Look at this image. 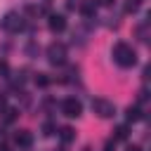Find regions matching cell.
Masks as SVG:
<instances>
[{
  "mask_svg": "<svg viewBox=\"0 0 151 151\" xmlns=\"http://www.w3.org/2000/svg\"><path fill=\"white\" fill-rule=\"evenodd\" d=\"M113 61H116L118 66H123V68L134 66V64H137V52H134V47L127 45V42H116V47H113Z\"/></svg>",
  "mask_w": 151,
  "mask_h": 151,
  "instance_id": "cell-1",
  "label": "cell"
},
{
  "mask_svg": "<svg viewBox=\"0 0 151 151\" xmlns=\"http://www.w3.org/2000/svg\"><path fill=\"white\" fill-rule=\"evenodd\" d=\"M92 111H94L99 118H113V116H116V106H113V101H109V99H104V97L92 99Z\"/></svg>",
  "mask_w": 151,
  "mask_h": 151,
  "instance_id": "cell-2",
  "label": "cell"
},
{
  "mask_svg": "<svg viewBox=\"0 0 151 151\" xmlns=\"http://www.w3.org/2000/svg\"><path fill=\"white\" fill-rule=\"evenodd\" d=\"M2 26H5L9 33H19V31L24 28V17H21L19 12H7L5 19H2Z\"/></svg>",
  "mask_w": 151,
  "mask_h": 151,
  "instance_id": "cell-3",
  "label": "cell"
},
{
  "mask_svg": "<svg viewBox=\"0 0 151 151\" xmlns=\"http://www.w3.org/2000/svg\"><path fill=\"white\" fill-rule=\"evenodd\" d=\"M47 59H50V64H64L66 61V45L64 42H52L47 47Z\"/></svg>",
  "mask_w": 151,
  "mask_h": 151,
  "instance_id": "cell-4",
  "label": "cell"
},
{
  "mask_svg": "<svg viewBox=\"0 0 151 151\" xmlns=\"http://www.w3.org/2000/svg\"><path fill=\"white\" fill-rule=\"evenodd\" d=\"M61 111H64V116H68V118H78V116L83 113V104H80L76 97H68V99H64Z\"/></svg>",
  "mask_w": 151,
  "mask_h": 151,
  "instance_id": "cell-5",
  "label": "cell"
},
{
  "mask_svg": "<svg viewBox=\"0 0 151 151\" xmlns=\"http://www.w3.org/2000/svg\"><path fill=\"white\" fill-rule=\"evenodd\" d=\"M47 26H50L52 33H61V31L66 28V17H64V14H50Z\"/></svg>",
  "mask_w": 151,
  "mask_h": 151,
  "instance_id": "cell-6",
  "label": "cell"
},
{
  "mask_svg": "<svg viewBox=\"0 0 151 151\" xmlns=\"http://www.w3.org/2000/svg\"><path fill=\"white\" fill-rule=\"evenodd\" d=\"M14 144H17V146H24V149H28V146L33 144V134H31L28 130H19V132L14 134Z\"/></svg>",
  "mask_w": 151,
  "mask_h": 151,
  "instance_id": "cell-7",
  "label": "cell"
},
{
  "mask_svg": "<svg viewBox=\"0 0 151 151\" xmlns=\"http://www.w3.org/2000/svg\"><path fill=\"white\" fill-rule=\"evenodd\" d=\"M80 14L83 17H94L97 14V0H83L80 2Z\"/></svg>",
  "mask_w": 151,
  "mask_h": 151,
  "instance_id": "cell-8",
  "label": "cell"
},
{
  "mask_svg": "<svg viewBox=\"0 0 151 151\" xmlns=\"http://www.w3.org/2000/svg\"><path fill=\"white\" fill-rule=\"evenodd\" d=\"M127 134H130V127H127V125H118V127L113 130V142H125Z\"/></svg>",
  "mask_w": 151,
  "mask_h": 151,
  "instance_id": "cell-9",
  "label": "cell"
},
{
  "mask_svg": "<svg viewBox=\"0 0 151 151\" xmlns=\"http://www.w3.org/2000/svg\"><path fill=\"white\" fill-rule=\"evenodd\" d=\"M59 139H61L64 144L73 142V139H76V130H73V127H68V125H66V127H61V130H59Z\"/></svg>",
  "mask_w": 151,
  "mask_h": 151,
  "instance_id": "cell-10",
  "label": "cell"
},
{
  "mask_svg": "<svg viewBox=\"0 0 151 151\" xmlns=\"http://www.w3.org/2000/svg\"><path fill=\"white\" fill-rule=\"evenodd\" d=\"M125 116H127V120H130V123H137V120H142V118H144V116H142V109H139V106H130Z\"/></svg>",
  "mask_w": 151,
  "mask_h": 151,
  "instance_id": "cell-11",
  "label": "cell"
},
{
  "mask_svg": "<svg viewBox=\"0 0 151 151\" xmlns=\"http://www.w3.org/2000/svg\"><path fill=\"white\" fill-rule=\"evenodd\" d=\"M35 85L47 87V85H50V76H47V73H38V76H35Z\"/></svg>",
  "mask_w": 151,
  "mask_h": 151,
  "instance_id": "cell-12",
  "label": "cell"
},
{
  "mask_svg": "<svg viewBox=\"0 0 151 151\" xmlns=\"http://www.w3.org/2000/svg\"><path fill=\"white\" fill-rule=\"evenodd\" d=\"M142 2H144V0H127V2H125V12H137Z\"/></svg>",
  "mask_w": 151,
  "mask_h": 151,
  "instance_id": "cell-13",
  "label": "cell"
},
{
  "mask_svg": "<svg viewBox=\"0 0 151 151\" xmlns=\"http://www.w3.org/2000/svg\"><path fill=\"white\" fill-rule=\"evenodd\" d=\"M17 116H19V111H17V109H5V120H7V123L17 120Z\"/></svg>",
  "mask_w": 151,
  "mask_h": 151,
  "instance_id": "cell-14",
  "label": "cell"
},
{
  "mask_svg": "<svg viewBox=\"0 0 151 151\" xmlns=\"http://www.w3.org/2000/svg\"><path fill=\"white\" fill-rule=\"evenodd\" d=\"M0 78H9V64L5 59H0Z\"/></svg>",
  "mask_w": 151,
  "mask_h": 151,
  "instance_id": "cell-15",
  "label": "cell"
},
{
  "mask_svg": "<svg viewBox=\"0 0 151 151\" xmlns=\"http://www.w3.org/2000/svg\"><path fill=\"white\" fill-rule=\"evenodd\" d=\"M42 134H45V137L54 134V125H52V123H45V125H42Z\"/></svg>",
  "mask_w": 151,
  "mask_h": 151,
  "instance_id": "cell-16",
  "label": "cell"
},
{
  "mask_svg": "<svg viewBox=\"0 0 151 151\" xmlns=\"http://www.w3.org/2000/svg\"><path fill=\"white\" fill-rule=\"evenodd\" d=\"M137 35H139V40H144V42H146V24H142V26L137 28Z\"/></svg>",
  "mask_w": 151,
  "mask_h": 151,
  "instance_id": "cell-17",
  "label": "cell"
},
{
  "mask_svg": "<svg viewBox=\"0 0 151 151\" xmlns=\"http://www.w3.org/2000/svg\"><path fill=\"white\" fill-rule=\"evenodd\" d=\"M97 5H104V7H111L113 0H97Z\"/></svg>",
  "mask_w": 151,
  "mask_h": 151,
  "instance_id": "cell-18",
  "label": "cell"
},
{
  "mask_svg": "<svg viewBox=\"0 0 151 151\" xmlns=\"http://www.w3.org/2000/svg\"><path fill=\"white\" fill-rule=\"evenodd\" d=\"M146 97H149V94H146V90H139V101H144Z\"/></svg>",
  "mask_w": 151,
  "mask_h": 151,
  "instance_id": "cell-19",
  "label": "cell"
},
{
  "mask_svg": "<svg viewBox=\"0 0 151 151\" xmlns=\"http://www.w3.org/2000/svg\"><path fill=\"white\" fill-rule=\"evenodd\" d=\"M5 106H7V99H5V97H0V109H5Z\"/></svg>",
  "mask_w": 151,
  "mask_h": 151,
  "instance_id": "cell-20",
  "label": "cell"
},
{
  "mask_svg": "<svg viewBox=\"0 0 151 151\" xmlns=\"http://www.w3.org/2000/svg\"><path fill=\"white\" fill-rule=\"evenodd\" d=\"M127 151H142V146H127Z\"/></svg>",
  "mask_w": 151,
  "mask_h": 151,
  "instance_id": "cell-21",
  "label": "cell"
},
{
  "mask_svg": "<svg viewBox=\"0 0 151 151\" xmlns=\"http://www.w3.org/2000/svg\"><path fill=\"white\" fill-rule=\"evenodd\" d=\"M0 151H9V146H5V144H0Z\"/></svg>",
  "mask_w": 151,
  "mask_h": 151,
  "instance_id": "cell-22",
  "label": "cell"
}]
</instances>
